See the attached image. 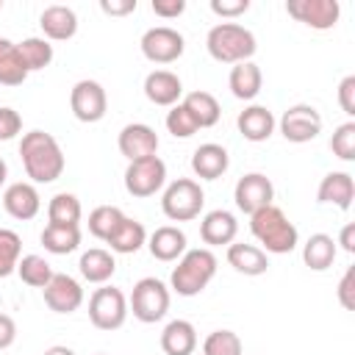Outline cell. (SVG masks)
<instances>
[{
  "label": "cell",
  "mask_w": 355,
  "mask_h": 355,
  "mask_svg": "<svg viewBox=\"0 0 355 355\" xmlns=\"http://www.w3.org/2000/svg\"><path fill=\"white\" fill-rule=\"evenodd\" d=\"M19 158H22L25 175L33 183H53L64 172L61 144L47 130H28L19 141Z\"/></svg>",
  "instance_id": "6da1fadb"
},
{
  "label": "cell",
  "mask_w": 355,
  "mask_h": 355,
  "mask_svg": "<svg viewBox=\"0 0 355 355\" xmlns=\"http://www.w3.org/2000/svg\"><path fill=\"white\" fill-rule=\"evenodd\" d=\"M250 233L258 239L263 252H275V255H286L300 244V233L294 222L275 202L250 214Z\"/></svg>",
  "instance_id": "7a4b0ae2"
},
{
  "label": "cell",
  "mask_w": 355,
  "mask_h": 355,
  "mask_svg": "<svg viewBox=\"0 0 355 355\" xmlns=\"http://www.w3.org/2000/svg\"><path fill=\"white\" fill-rule=\"evenodd\" d=\"M205 47H208V55L219 64H241L255 55L258 42L250 28L239 22H219L208 31Z\"/></svg>",
  "instance_id": "3957f363"
},
{
  "label": "cell",
  "mask_w": 355,
  "mask_h": 355,
  "mask_svg": "<svg viewBox=\"0 0 355 355\" xmlns=\"http://www.w3.org/2000/svg\"><path fill=\"white\" fill-rule=\"evenodd\" d=\"M214 275H216V255L208 247H197V250H186L178 258L169 286L180 297H197L214 280Z\"/></svg>",
  "instance_id": "277c9868"
},
{
  "label": "cell",
  "mask_w": 355,
  "mask_h": 355,
  "mask_svg": "<svg viewBox=\"0 0 355 355\" xmlns=\"http://www.w3.org/2000/svg\"><path fill=\"white\" fill-rule=\"evenodd\" d=\"M202 205H205V191L191 178L172 180L164 189V194H161V211L172 222H191V219H197Z\"/></svg>",
  "instance_id": "5b68a950"
},
{
  "label": "cell",
  "mask_w": 355,
  "mask_h": 355,
  "mask_svg": "<svg viewBox=\"0 0 355 355\" xmlns=\"http://www.w3.org/2000/svg\"><path fill=\"white\" fill-rule=\"evenodd\" d=\"M128 311H133V316L144 324L161 322L169 311V288L158 277L136 280V286L130 291V300H128Z\"/></svg>",
  "instance_id": "8992f818"
},
{
  "label": "cell",
  "mask_w": 355,
  "mask_h": 355,
  "mask_svg": "<svg viewBox=\"0 0 355 355\" xmlns=\"http://www.w3.org/2000/svg\"><path fill=\"white\" fill-rule=\"evenodd\" d=\"M128 313V297L116 286H100L89 297V322L97 330H119Z\"/></svg>",
  "instance_id": "52a82bcc"
},
{
  "label": "cell",
  "mask_w": 355,
  "mask_h": 355,
  "mask_svg": "<svg viewBox=\"0 0 355 355\" xmlns=\"http://www.w3.org/2000/svg\"><path fill=\"white\" fill-rule=\"evenodd\" d=\"M166 183V164L158 155L150 158H139V161H128L125 169V189L130 197H153L164 189Z\"/></svg>",
  "instance_id": "ba28073f"
},
{
  "label": "cell",
  "mask_w": 355,
  "mask_h": 355,
  "mask_svg": "<svg viewBox=\"0 0 355 355\" xmlns=\"http://www.w3.org/2000/svg\"><path fill=\"white\" fill-rule=\"evenodd\" d=\"M141 55L153 64H172L183 55L186 50V39L183 33H178L169 25H155L150 31L141 33Z\"/></svg>",
  "instance_id": "9c48e42d"
},
{
  "label": "cell",
  "mask_w": 355,
  "mask_h": 355,
  "mask_svg": "<svg viewBox=\"0 0 355 355\" xmlns=\"http://www.w3.org/2000/svg\"><path fill=\"white\" fill-rule=\"evenodd\" d=\"M277 128H280L286 141L305 144V141H313L322 133V114L308 103H297V105L283 111Z\"/></svg>",
  "instance_id": "30bf717a"
},
{
  "label": "cell",
  "mask_w": 355,
  "mask_h": 355,
  "mask_svg": "<svg viewBox=\"0 0 355 355\" xmlns=\"http://www.w3.org/2000/svg\"><path fill=\"white\" fill-rule=\"evenodd\" d=\"M69 108L75 114L78 122H100L108 111V97H105V89L97 83V80H78L69 92Z\"/></svg>",
  "instance_id": "8fae6325"
},
{
  "label": "cell",
  "mask_w": 355,
  "mask_h": 355,
  "mask_svg": "<svg viewBox=\"0 0 355 355\" xmlns=\"http://www.w3.org/2000/svg\"><path fill=\"white\" fill-rule=\"evenodd\" d=\"M233 200H236V208L250 216V214L272 205L275 186H272V180L263 172H247V175L239 178V183L233 189Z\"/></svg>",
  "instance_id": "7c38bea8"
},
{
  "label": "cell",
  "mask_w": 355,
  "mask_h": 355,
  "mask_svg": "<svg viewBox=\"0 0 355 355\" xmlns=\"http://www.w3.org/2000/svg\"><path fill=\"white\" fill-rule=\"evenodd\" d=\"M286 11L288 17H294L297 22L313 31H330L341 17L338 0H288Z\"/></svg>",
  "instance_id": "4fadbf2b"
},
{
  "label": "cell",
  "mask_w": 355,
  "mask_h": 355,
  "mask_svg": "<svg viewBox=\"0 0 355 355\" xmlns=\"http://www.w3.org/2000/svg\"><path fill=\"white\" fill-rule=\"evenodd\" d=\"M42 294H44V305L53 313H72V311H78L83 305L80 283L75 277H69V275H61V272L53 275V280L42 288Z\"/></svg>",
  "instance_id": "5bb4252c"
},
{
  "label": "cell",
  "mask_w": 355,
  "mask_h": 355,
  "mask_svg": "<svg viewBox=\"0 0 355 355\" xmlns=\"http://www.w3.org/2000/svg\"><path fill=\"white\" fill-rule=\"evenodd\" d=\"M119 153L128 158V161H139V158H150L158 153V133L144 125V122H130L119 130Z\"/></svg>",
  "instance_id": "9a60e30c"
},
{
  "label": "cell",
  "mask_w": 355,
  "mask_h": 355,
  "mask_svg": "<svg viewBox=\"0 0 355 355\" xmlns=\"http://www.w3.org/2000/svg\"><path fill=\"white\" fill-rule=\"evenodd\" d=\"M236 233H239V222L230 211L225 208H216V211H208L200 222V239L202 244L211 250V247H227L236 241Z\"/></svg>",
  "instance_id": "2e32d148"
},
{
  "label": "cell",
  "mask_w": 355,
  "mask_h": 355,
  "mask_svg": "<svg viewBox=\"0 0 355 355\" xmlns=\"http://www.w3.org/2000/svg\"><path fill=\"white\" fill-rule=\"evenodd\" d=\"M3 208H6L8 216H14V219H19V222H28V219H33V216L39 214L42 197H39V191H36L33 183L17 180V183H11V186L3 191Z\"/></svg>",
  "instance_id": "e0dca14e"
},
{
  "label": "cell",
  "mask_w": 355,
  "mask_h": 355,
  "mask_svg": "<svg viewBox=\"0 0 355 355\" xmlns=\"http://www.w3.org/2000/svg\"><path fill=\"white\" fill-rule=\"evenodd\" d=\"M355 200V180L349 172H327L322 180H319V189H316V202L322 205H336L341 211H349Z\"/></svg>",
  "instance_id": "ac0fdd59"
},
{
  "label": "cell",
  "mask_w": 355,
  "mask_h": 355,
  "mask_svg": "<svg viewBox=\"0 0 355 355\" xmlns=\"http://www.w3.org/2000/svg\"><path fill=\"white\" fill-rule=\"evenodd\" d=\"M180 94H183V83L175 72L169 69H153L147 78H144V97L153 103V105H178L180 103Z\"/></svg>",
  "instance_id": "d6986e66"
},
{
  "label": "cell",
  "mask_w": 355,
  "mask_h": 355,
  "mask_svg": "<svg viewBox=\"0 0 355 355\" xmlns=\"http://www.w3.org/2000/svg\"><path fill=\"white\" fill-rule=\"evenodd\" d=\"M227 166H230V155L216 141H205L191 153V172L200 180H216L227 172Z\"/></svg>",
  "instance_id": "ffe728a7"
},
{
  "label": "cell",
  "mask_w": 355,
  "mask_h": 355,
  "mask_svg": "<svg viewBox=\"0 0 355 355\" xmlns=\"http://www.w3.org/2000/svg\"><path fill=\"white\" fill-rule=\"evenodd\" d=\"M39 25H42V33L47 42H67L78 33V14L69 8V6H47L39 17Z\"/></svg>",
  "instance_id": "44dd1931"
},
{
  "label": "cell",
  "mask_w": 355,
  "mask_h": 355,
  "mask_svg": "<svg viewBox=\"0 0 355 355\" xmlns=\"http://www.w3.org/2000/svg\"><path fill=\"white\" fill-rule=\"evenodd\" d=\"M147 250H150V255L155 261L172 263L186 252V233L180 227H175V225H161V227H155L150 233Z\"/></svg>",
  "instance_id": "7402d4cb"
},
{
  "label": "cell",
  "mask_w": 355,
  "mask_h": 355,
  "mask_svg": "<svg viewBox=\"0 0 355 355\" xmlns=\"http://www.w3.org/2000/svg\"><path fill=\"white\" fill-rule=\"evenodd\" d=\"M236 125H239V133H241L247 141H266V139L275 133L277 119H275V114H272L266 105H247V108L239 114Z\"/></svg>",
  "instance_id": "603a6c76"
},
{
  "label": "cell",
  "mask_w": 355,
  "mask_h": 355,
  "mask_svg": "<svg viewBox=\"0 0 355 355\" xmlns=\"http://www.w3.org/2000/svg\"><path fill=\"white\" fill-rule=\"evenodd\" d=\"M161 349L164 355H194L197 349V330L186 319H172L161 330Z\"/></svg>",
  "instance_id": "cb8c5ba5"
},
{
  "label": "cell",
  "mask_w": 355,
  "mask_h": 355,
  "mask_svg": "<svg viewBox=\"0 0 355 355\" xmlns=\"http://www.w3.org/2000/svg\"><path fill=\"white\" fill-rule=\"evenodd\" d=\"M227 263H230L236 272L247 275V277L263 275V272L269 269V258H266V252H263L261 247H255V244H244V241H233V244H227Z\"/></svg>",
  "instance_id": "d4e9b609"
},
{
  "label": "cell",
  "mask_w": 355,
  "mask_h": 355,
  "mask_svg": "<svg viewBox=\"0 0 355 355\" xmlns=\"http://www.w3.org/2000/svg\"><path fill=\"white\" fill-rule=\"evenodd\" d=\"M78 269H80L83 280L97 283V286H105L114 277V272H116V261H114V252H108L103 247H92V250H86L80 255Z\"/></svg>",
  "instance_id": "484cf974"
},
{
  "label": "cell",
  "mask_w": 355,
  "mask_h": 355,
  "mask_svg": "<svg viewBox=\"0 0 355 355\" xmlns=\"http://www.w3.org/2000/svg\"><path fill=\"white\" fill-rule=\"evenodd\" d=\"M227 86H230L233 97H239V100H255L261 94V86H263L261 67L252 64V61L233 64V69L227 75Z\"/></svg>",
  "instance_id": "4316f807"
},
{
  "label": "cell",
  "mask_w": 355,
  "mask_h": 355,
  "mask_svg": "<svg viewBox=\"0 0 355 355\" xmlns=\"http://www.w3.org/2000/svg\"><path fill=\"white\" fill-rule=\"evenodd\" d=\"M105 244L111 247V252L130 255V252H139V250L147 244V230H144V225H141L139 219L125 216V219L119 222V227L108 236V241H105Z\"/></svg>",
  "instance_id": "83f0119b"
},
{
  "label": "cell",
  "mask_w": 355,
  "mask_h": 355,
  "mask_svg": "<svg viewBox=\"0 0 355 355\" xmlns=\"http://www.w3.org/2000/svg\"><path fill=\"white\" fill-rule=\"evenodd\" d=\"M336 252H338L336 239L327 236V233H313V236L302 244V261H305V266L313 269V272L330 269L333 261H336Z\"/></svg>",
  "instance_id": "f1b7e54d"
},
{
  "label": "cell",
  "mask_w": 355,
  "mask_h": 355,
  "mask_svg": "<svg viewBox=\"0 0 355 355\" xmlns=\"http://www.w3.org/2000/svg\"><path fill=\"white\" fill-rule=\"evenodd\" d=\"M42 244L53 255H67L80 247V227L78 225H44Z\"/></svg>",
  "instance_id": "f546056e"
},
{
  "label": "cell",
  "mask_w": 355,
  "mask_h": 355,
  "mask_svg": "<svg viewBox=\"0 0 355 355\" xmlns=\"http://www.w3.org/2000/svg\"><path fill=\"white\" fill-rule=\"evenodd\" d=\"M183 105L189 108V114L194 116V122H197L200 128H214V125L219 122V116H222V108H219L216 97H214L211 92H202V89L189 92V94L183 97Z\"/></svg>",
  "instance_id": "4dcf8cb0"
},
{
  "label": "cell",
  "mask_w": 355,
  "mask_h": 355,
  "mask_svg": "<svg viewBox=\"0 0 355 355\" xmlns=\"http://www.w3.org/2000/svg\"><path fill=\"white\" fill-rule=\"evenodd\" d=\"M25 78H28V69L22 64L19 47L11 39L0 36V83L3 86H19V83H25Z\"/></svg>",
  "instance_id": "1f68e13d"
},
{
  "label": "cell",
  "mask_w": 355,
  "mask_h": 355,
  "mask_svg": "<svg viewBox=\"0 0 355 355\" xmlns=\"http://www.w3.org/2000/svg\"><path fill=\"white\" fill-rule=\"evenodd\" d=\"M80 200L69 191H58L47 202V225H80Z\"/></svg>",
  "instance_id": "d6a6232c"
},
{
  "label": "cell",
  "mask_w": 355,
  "mask_h": 355,
  "mask_svg": "<svg viewBox=\"0 0 355 355\" xmlns=\"http://www.w3.org/2000/svg\"><path fill=\"white\" fill-rule=\"evenodd\" d=\"M17 47H19V55H22V64H25L28 72H39V69L50 67V61L55 55L53 53V44L44 36H28Z\"/></svg>",
  "instance_id": "836d02e7"
},
{
  "label": "cell",
  "mask_w": 355,
  "mask_h": 355,
  "mask_svg": "<svg viewBox=\"0 0 355 355\" xmlns=\"http://www.w3.org/2000/svg\"><path fill=\"white\" fill-rule=\"evenodd\" d=\"M17 275L25 286L31 288H44L50 280H53V266L42 258V255H22L19 263H17Z\"/></svg>",
  "instance_id": "e575fe53"
},
{
  "label": "cell",
  "mask_w": 355,
  "mask_h": 355,
  "mask_svg": "<svg viewBox=\"0 0 355 355\" xmlns=\"http://www.w3.org/2000/svg\"><path fill=\"white\" fill-rule=\"evenodd\" d=\"M125 219V214L116 205H97L89 214V233L100 241H108V236L119 227V222Z\"/></svg>",
  "instance_id": "d590c367"
},
{
  "label": "cell",
  "mask_w": 355,
  "mask_h": 355,
  "mask_svg": "<svg viewBox=\"0 0 355 355\" xmlns=\"http://www.w3.org/2000/svg\"><path fill=\"white\" fill-rule=\"evenodd\" d=\"M19 258H22V239L14 230L0 227V277L14 275Z\"/></svg>",
  "instance_id": "8d00e7d4"
},
{
  "label": "cell",
  "mask_w": 355,
  "mask_h": 355,
  "mask_svg": "<svg viewBox=\"0 0 355 355\" xmlns=\"http://www.w3.org/2000/svg\"><path fill=\"white\" fill-rule=\"evenodd\" d=\"M244 344L233 330H214L202 341V355H241Z\"/></svg>",
  "instance_id": "74e56055"
},
{
  "label": "cell",
  "mask_w": 355,
  "mask_h": 355,
  "mask_svg": "<svg viewBox=\"0 0 355 355\" xmlns=\"http://www.w3.org/2000/svg\"><path fill=\"white\" fill-rule=\"evenodd\" d=\"M166 130H169L175 139H189V136H194V133L200 130V125L194 122V116L189 114V108H186L183 103H178V105H172L169 114H166Z\"/></svg>",
  "instance_id": "f35d334b"
},
{
  "label": "cell",
  "mask_w": 355,
  "mask_h": 355,
  "mask_svg": "<svg viewBox=\"0 0 355 355\" xmlns=\"http://www.w3.org/2000/svg\"><path fill=\"white\" fill-rule=\"evenodd\" d=\"M330 150L341 161H355V122H344L330 136Z\"/></svg>",
  "instance_id": "ab89813d"
},
{
  "label": "cell",
  "mask_w": 355,
  "mask_h": 355,
  "mask_svg": "<svg viewBox=\"0 0 355 355\" xmlns=\"http://www.w3.org/2000/svg\"><path fill=\"white\" fill-rule=\"evenodd\" d=\"M336 297H338L344 311H355V266H347V272L341 275Z\"/></svg>",
  "instance_id": "60d3db41"
},
{
  "label": "cell",
  "mask_w": 355,
  "mask_h": 355,
  "mask_svg": "<svg viewBox=\"0 0 355 355\" xmlns=\"http://www.w3.org/2000/svg\"><path fill=\"white\" fill-rule=\"evenodd\" d=\"M19 130H22V116H19L14 108L0 105V141L14 139Z\"/></svg>",
  "instance_id": "b9f144b4"
},
{
  "label": "cell",
  "mask_w": 355,
  "mask_h": 355,
  "mask_svg": "<svg viewBox=\"0 0 355 355\" xmlns=\"http://www.w3.org/2000/svg\"><path fill=\"white\" fill-rule=\"evenodd\" d=\"M250 8V0H211V11L222 19H233Z\"/></svg>",
  "instance_id": "7bdbcfd3"
},
{
  "label": "cell",
  "mask_w": 355,
  "mask_h": 355,
  "mask_svg": "<svg viewBox=\"0 0 355 355\" xmlns=\"http://www.w3.org/2000/svg\"><path fill=\"white\" fill-rule=\"evenodd\" d=\"M338 105L347 116H355V75H347L338 83Z\"/></svg>",
  "instance_id": "ee69618b"
},
{
  "label": "cell",
  "mask_w": 355,
  "mask_h": 355,
  "mask_svg": "<svg viewBox=\"0 0 355 355\" xmlns=\"http://www.w3.org/2000/svg\"><path fill=\"white\" fill-rule=\"evenodd\" d=\"M186 11V0H153V14L161 19H175Z\"/></svg>",
  "instance_id": "f6af8a7d"
},
{
  "label": "cell",
  "mask_w": 355,
  "mask_h": 355,
  "mask_svg": "<svg viewBox=\"0 0 355 355\" xmlns=\"http://www.w3.org/2000/svg\"><path fill=\"white\" fill-rule=\"evenodd\" d=\"M100 8H103V14L125 17V14L136 11V0H100Z\"/></svg>",
  "instance_id": "bcb514c9"
},
{
  "label": "cell",
  "mask_w": 355,
  "mask_h": 355,
  "mask_svg": "<svg viewBox=\"0 0 355 355\" xmlns=\"http://www.w3.org/2000/svg\"><path fill=\"white\" fill-rule=\"evenodd\" d=\"M17 341V322L8 313H0V349H8Z\"/></svg>",
  "instance_id": "7dc6e473"
},
{
  "label": "cell",
  "mask_w": 355,
  "mask_h": 355,
  "mask_svg": "<svg viewBox=\"0 0 355 355\" xmlns=\"http://www.w3.org/2000/svg\"><path fill=\"white\" fill-rule=\"evenodd\" d=\"M336 244H341V250H347V252H355V222H347V225L341 227Z\"/></svg>",
  "instance_id": "c3c4849f"
},
{
  "label": "cell",
  "mask_w": 355,
  "mask_h": 355,
  "mask_svg": "<svg viewBox=\"0 0 355 355\" xmlns=\"http://www.w3.org/2000/svg\"><path fill=\"white\" fill-rule=\"evenodd\" d=\"M44 355H75L69 347H61V344H53V347H47L44 349Z\"/></svg>",
  "instance_id": "681fc988"
},
{
  "label": "cell",
  "mask_w": 355,
  "mask_h": 355,
  "mask_svg": "<svg viewBox=\"0 0 355 355\" xmlns=\"http://www.w3.org/2000/svg\"><path fill=\"white\" fill-rule=\"evenodd\" d=\"M6 178H8V166H6V161L0 158V186L6 183Z\"/></svg>",
  "instance_id": "f907efd6"
},
{
  "label": "cell",
  "mask_w": 355,
  "mask_h": 355,
  "mask_svg": "<svg viewBox=\"0 0 355 355\" xmlns=\"http://www.w3.org/2000/svg\"><path fill=\"white\" fill-rule=\"evenodd\" d=\"M94 355H105V352H94Z\"/></svg>",
  "instance_id": "816d5d0a"
},
{
  "label": "cell",
  "mask_w": 355,
  "mask_h": 355,
  "mask_svg": "<svg viewBox=\"0 0 355 355\" xmlns=\"http://www.w3.org/2000/svg\"><path fill=\"white\" fill-rule=\"evenodd\" d=\"M0 8H3V3H0Z\"/></svg>",
  "instance_id": "f5cc1de1"
}]
</instances>
